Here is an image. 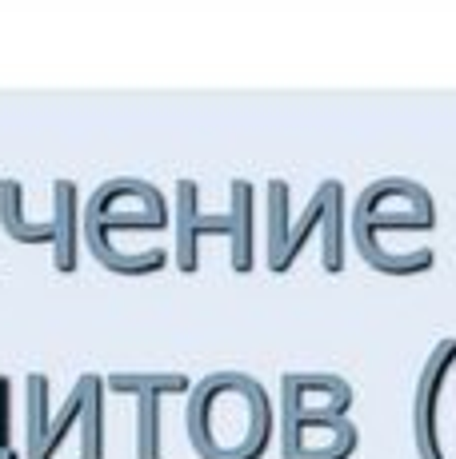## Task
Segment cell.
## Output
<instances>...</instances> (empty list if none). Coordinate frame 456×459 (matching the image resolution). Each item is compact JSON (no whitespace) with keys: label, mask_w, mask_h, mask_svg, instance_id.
I'll list each match as a JSON object with an SVG mask.
<instances>
[{"label":"cell","mask_w":456,"mask_h":459,"mask_svg":"<svg viewBox=\"0 0 456 459\" xmlns=\"http://www.w3.org/2000/svg\"><path fill=\"white\" fill-rule=\"evenodd\" d=\"M184 431L200 459H265L276 436V408L257 376L213 372L192 387Z\"/></svg>","instance_id":"1"},{"label":"cell","mask_w":456,"mask_h":459,"mask_svg":"<svg viewBox=\"0 0 456 459\" xmlns=\"http://www.w3.org/2000/svg\"><path fill=\"white\" fill-rule=\"evenodd\" d=\"M265 228H268V248L265 264L273 276H288L296 264V255L304 252L309 236L324 232V252H320V268L329 276L345 272V240H348V212H345V184L337 176L317 184V192L309 196L301 216H293V192L288 180H268L265 192Z\"/></svg>","instance_id":"2"},{"label":"cell","mask_w":456,"mask_h":459,"mask_svg":"<svg viewBox=\"0 0 456 459\" xmlns=\"http://www.w3.org/2000/svg\"><path fill=\"white\" fill-rule=\"evenodd\" d=\"M252 228H257V196H252V184L236 176L228 184V212H200V184L180 176L177 180V196H172V232H177V268L184 276H197L200 272V240L205 236H224L228 240V264H232L236 276H249L252 264H257V240H252Z\"/></svg>","instance_id":"3"},{"label":"cell","mask_w":456,"mask_h":459,"mask_svg":"<svg viewBox=\"0 0 456 459\" xmlns=\"http://www.w3.org/2000/svg\"><path fill=\"white\" fill-rule=\"evenodd\" d=\"M48 376L29 372L24 379V459H52L65 444V436L73 431V423H81V459H104V395L109 384L104 376L84 372L73 384V392L65 395L60 411H52L48 400Z\"/></svg>","instance_id":"4"},{"label":"cell","mask_w":456,"mask_h":459,"mask_svg":"<svg viewBox=\"0 0 456 459\" xmlns=\"http://www.w3.org/2000/svg\"><path fill=\"white\" fill-rule=\"evenodd\" d=\"M436 228V204L425 184L408 176H381L356 196L348 232L368 268L384 276V236L389 232H433Z\"/></svg>","instance_id":"5"},{"label":"cell","mask_w":456,"mask_h":459,"mask_svg":"<svg viewBox=\"0 0 456 459\" xmlns=\"http://www.w3.org/2000/svg\"><path fill=\"white\" fill-rule=\"evenodd\" d=\"M81 184L60 176L52 180V216L48 220H32L29 204H24V184L21 180H0V228L8 232V240L16 244H45L52 248V268L60 276H73L81 268Z\"/></svg>","instance_id":"6"},{"label":"cell","mask_w":456,"mask_h":459,"mask_svg":"<svg viewBox=\"0 0 456 459\" xmlns=\"http://www.w3.org/2000/svg\"><path fill=\"white\" fill-rule=\"evenodd\" d=\"M81 224H92L109 236H133V232H164L172 224V204L156 184L140 176H112L96 184L92 196L84 200Z\"/></svg>","instance_id":"7"},{"label":"cell","mask_w":456,"mask_h":459,"mask_svg":"<svg viewBox=\"0 0 456 459\" xmlns=\"http://www.w3.org/2000/svg\"><path fill=\"white\" fill-rule=\"evenodd\" d=\"M109 392L136 400V459H161V403L172 395H192L184 372H112L104 376Z\"/></svg>","instance_id":"8"},{"label":"cell","mask_w":456,"mask_h":459,"mask_svg":"<svg viewBox=\"0 0 456 459\" xmlns=\"http://www.w3.org/2000/svg\"><path fill=\"white\" fill-rule=\"evenodd\" d=\"M456 368V335H444L433 351H428L425 368L417 376V392H412V444L417 459H444L441 444V395L449 387V376Z\"/></svg>","instance_id":"9"},{"label":"cell","mask_w":456,"mask_h":459,"mask_svg":"<svg viewBox=\"0 0 456 459\" xmlns=\"http://www.w3.org/2000/svg\"><path fill=\"white\" fill-rule=\"evenodd\" d=\"M356 444H361V431L348 416L280 420V459H353Z\"/></svg>","instance_id":"10"},{"label":"cell","mask_w":456,"mask_h":459,"mask_svg":"<svg viewBox=\"0 0 456 459\" xmlns=\"http://www.w3.org/2000/svg\"><path fill=\"white\" fill-rule=\"evenodd\" d=\"M353 384L329 372H285L280 376V420L288 416H329L340 420L353 411Z\"/></svg>","instance_id":"11"},{"label":"cell","mask_w":456,"mask_h":459,"mask_svg":"<svg viewBox=\"0 0 456 459\" xmlns=\"http://www.w3.org/2000/svg\"><path fill=\"white\" fill-rule=\"evenodd\" d=\"M81 240L84 248L92 252V260L101 268H109L112 276H133V280H145V276H156V272L169 268L172 255L161 248V244H125L120 236H109L92 224H81Z\"/></svg>","instance_id":"12"},{"label":"cell","mask_w":456,"mask_h":459,"mask_svg":"<svg viewBox=\"0 0 456 459\" xmlns=\"http://www.w3.org/2000/svg\"><path fill=\"white\" fill-rule=\"evenodd\" d=\"M0 459H24L13 444V379L0 376Z\"/></svg>","instance_id":"13"}]
</instances>
